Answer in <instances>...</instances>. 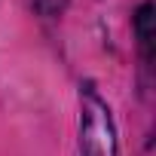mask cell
Instances as JSON below:
<instances>
[{
	"instance_id": "6da1fadb",
	"label": "cell",
	"mask_w": 156,
	"mask_h": 156,
	"mask_svg": "<svg viewBox=\"0 0 156 156\" xmlns=\"http://www.w3.org/2000/svg\"><path fill=\"white\" fill-rule=\"evenodd\" d=\"M80 153L83 156H119L110 107L104 104V98L95 92L92 83L80 89Z\"/></svg>"
},
{
	"instance_id": "7a4b0ae2",
	"label": "cell",
	"mask_w": 156,
	"mask_h": 156,
	"mask_svg": "<svg viewBox=\"0 0 156 156\" xmlns=\"http://www.w3.org/2000/svg\"><path fill=\"white\" fill-rule=\"evenodd\" d=\"M150 22H153V6L144 3L138 9V19H135V31H138V43L144 49V58L150 61L153 58V31H150Z\"/></svg>"
},
{
	"instance_id": "3957f363",
	"label": "cell",
	"mask_w": 156,
	"mask_h": 156,
	"mask_svg": "<svg viewBox=\"0 0 156 156\" xmlns=\"http://www.w3.org/2000/svg\"><path fill=\"white\" fill-rule=\"evenodd\" d=\"M31 3H34L43 16H58V12L64 9V3H67V0H31Z\"/></svg>"
}]
</instances>
